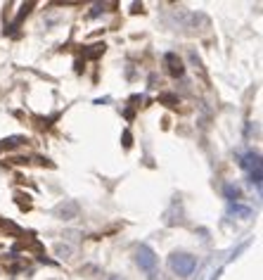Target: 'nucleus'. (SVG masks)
Listing matches in <instances>:
<instances>
[{"label": "nucleus", "mask_w": 263, "mask_h": 280, "mask_svg": "<svg viewBox=\"0 0 263 280\" xmlns=\"http://www.w3.org/2000/svg\"><path fill=\"white\" fill-rule=\"evenodd\" d=\"M223 195H225V200H230V202L235 205V202L242 197V190H240L237 186H232V183H228V186L223 187Z\"/></svg>", "instance_id": "obj_7"}, {"label": "nucleus", "mask_w": 263, "mask_h": 280, "mask_svg": "<svg viewBox=\"0 0 263 280\" xmlns=\"http://www.w3.org/2000/svg\"><path fill=\"white\" fill-rule=\"evenodd\" d=\"M169 268L173 271V276L178 278H188L192 276L194 268H197V257L190 252H173L169 257Z\"/></svg>", "instance_id": "obj_1"}, {"label": "nucleus", "mask_w": 263, "mask_h": 280, "mask_svg": "<svg viewBox=\"0 0 263 280\" xmlns=\"http://www.w3.org/2000/svg\"><path fill=\"white\" fill-rule=\"evenodd\" d=\"M53 252H55V257H59V259H69L71 254H74V247H71V244H64V243H57L53 247Z\"/></svg>", "instance_id": "obj_6"}, {"label": "nucleus", "mask_w": 263, "mask_h": 280, "mask_svg": "<svg viewBox=\"0 0 263 280\" xmlns=\"http://www.w3.org/2000/svg\"><path fill=\"white\" fill-rule=\"evenodd\" d=\"M164 64H166V69H169V74L171 76H183L185 74V67H183V59L175 55V53H166L164 55Z\"/></svg>", "instance_id": "obj_4"}, {"label": "nucleus", "mask_w": 263, "mask_h": 280, "mask_svg": "<svg viewBox=\"0 0 263 280\" xmlns=\"http://www.w3.org/2000/svg\"><path fill=\"white\" fill-rule=\"evenodd\" d=\"M102 10H105V5H95V7H93V12H90V17H97Z\"/></svg>", "instance_id": "obj_10"}, {"label": "nucleus", "mask_w": 263, "mask_h": 280, "mask_svg": "<svg viewBox=\"0 0 263 280\" xmlns=\"http://www.w3.org/2000/svg\"><path fill=\"white\" fill-rule=\"evenodd\" d=\"M135 263L140 266V271H147V273H152L154 268H157V254H154V249L150 247V244H138L135 247Z\"/></svg>", "instance_id": "obj_2"}, {"label": "nucleus", "mask_w": 263, "mask_h": 280, "mask_svg": "<svg viewBox=\"0 0 263 280\" xmlns=\"http://www.w3.org/2000/svg\"><path fill=\"white\" fill-rule=\"evenodd\" d=\"M105 280H123V278H121V276H116V273H112V276H107Z\"/></svg>", "instance_id": "obj_13"}, {"label": "nucleus", "mask_w": 263, "mask_h": 280, "mask_svg": "<svg viewBox=\"0 0 263 280\" xmlns=\"http://www.w3.org/2000/svg\"><path fill=\"white\" fill-rule=\"evenodd\" d=\"M123 148H131V133H123Z\"/></svg>", "instance_id": "obj_12"}, {"label": "nucleus", "mask_w": 263, "mask_h": 280, "mask_svg": "<svg viewBox=\"0 0 263 280\" xmlns=\"http://www.w3.org/2000/svg\"><path fill=\"white\" fill-rule=\"evenodd\" d=\"M157 83H161V81H159V76L152 74V76H150V88H157Z\"/></svg>", "instance_id": "obj_11"}, {"label": "nucleus", "mask_w": 263, "mask_h": 280, "mask_svg": "<svg viewBox=\"0 0 263 280\" xmlns=\"http://www.w3.org/2000/svg\"><path fill=\"white\" fill-rule=\"evenodd\" d=\"M24 140H26L24 135H12V138H5V140H2V145H0V149H2V148H7V149L17 148V145H21Z\"/></svg>", "instance_id": "obj_8"}, {"label": "nucleus", "mask_w": 263, "mask_h": 280, "mask_svg": "<svg viewBox=\"0 0 263 280\" xmlns=\"http://www.w3.org/2000/svg\"><path fill=\"white\" fill-rule=\"evenodd\" d=\"M161 102H169L171 107H173V105H178V100H175L173 95H161Z\"/></svg>", "instance_id": "obj_9"}, {"label": "nucleus", "mask_w": 263, "mask_h": 280, "mask_svg": "<svg viewBox=\"0 0 263 280\" xmlns=\"http://www.w3.org/2000/svg\"><path fill=\"white\" fill-rule=\"evenodd\" d=\"M221 273H223V268H218V271L213 273V278H211V280H218V278H221Z\"/></svg>", "instance_id": "obj_14"}, {"label": "nucleus", "mask_w": 263, "mask_h": 280, "mask_svg": "<svg viewBox=\"0 0 263 280\" xmlns=\"http://www.w3.org/2000/svg\"><path fill=\"white\" fill-rule=\"evenodd\" d=\"M78 205L74 202V200H64V202H59V205L53 209V216L55 219H59V221H74V219H78Z\"/></svg>", "instance_id": "obj_3"}, {"label": "nucleus", "mask_w": 263, "mask_h": 280, "mask_svg": "<svg viewBox=\"0 0 263 280\" xmlns=\"http://www.w3.org/2000/svg\"><path fill=\"white\" fill-rule=\"evenodd\" d=\"M230 214H232V216H237V219H242V221L254 219V209H251V206L240 205V202H235V205L230 206Z\"/></svg>", "instance_id": "obj_5"}]
</instances>
